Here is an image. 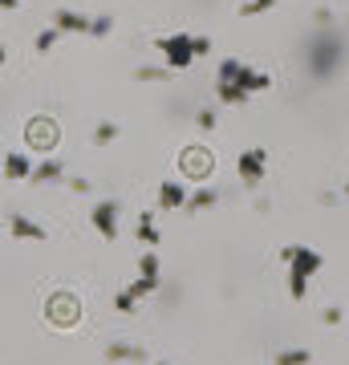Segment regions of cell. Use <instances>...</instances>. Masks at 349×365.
<instances>
[{
  "label": "cell",
  "instance_id": "28",
  "mask_svg": "<svg viewBox=\"0 0 349 365\" xmlns=\"http://www.w3.org/2000/svg\"><path fill=\"white\" fill-rule=\"evenodd\" d=\"M199 126H203V130H216V110H211V106L199 110Z\"/></svg>",
  "mask_w": 349,
  "mask_h": 365
},
{
  "label": "cell",
  "instance_id": "12",
  "mask_svg": "<svg viewBox=\"0 0 349 365\" xmlns=\"http://www.w3.org/2000/svg\"><path fill=\"white\" fill-rule=\"evenodd\" d=\"M183 170H187L191 179H203L207 170H211V155H207V150H183Z\"/></svg>",
  "mask_w": 349,
  "mask_h": 365
},
{
  "label": "cell",
  "instance_id": "20",
  "mask_svg": "<svg viewBox=\"0 0 349 365\" xmlns=\"http://www.w3.org/2000/svg\"><path fill=\"white\" fill-rule=\"evenodd\" d=\"M309 361H313L309 349H280L272 365H309Z\"/></svg>",
  "mask_w": 349,
  "mask_h": 365
},
{
  "label": "cell",
  "instance_id": "3",
  "mask_svg": "<svg viewBox=\"0 0 349 365\" xmlns=\"http://www.w3.org/2000/svg\"><path fill=\"white\" fill-rule=\"evenodd\" d=\"M216 81H232V86H240V90L248 93V98H252V93L272 90V78L264 73V69H252V66H244V61H236V57H228V61L220 66Z\"/></svg>",
  "mask_w": 349,
  "mask_h": 365
},
{
  "label": "cell",
  "instance_id": "29",
  "mask_svg": "<svg viewBox=\"0 0 349 365\" xmlns=\"http://www.w3.org/2000/svg\"><path fill=\"white\" fill-rule=\"evenodd\" d=\"M313 21H317V29H329V25H333V13H329V9H317Z\"/></svg>",
  "mask_w": 349,
  "mask_h": 365
},
{
  "label": "cell",
  "instance_id": "2",
  "mask_svg": "<svg viewBox=\"0 0 349 365\" xmlns=\"http://www.w3.org/2000/svg\"><path fill=\"white\" fill-rule=\"evenodd\" d=\"M341 57H345V41L337 37V33H329V29H321V33L309 41V69H313L317 81L333 78L337 66H341Z\"/></svg>",
  "mask_w": 349,
  "mask_h": 365
},
{
  "label": "cell",
  "instance_id": "11",
  "mask_svg": "<svg viewBox=\"0 0 349 365\" xmlns=\"http://www.w3.org/2000/svg\"><path fill=\"white\" fill-rule=\"evenodd\" d=\"M29 179L37 182H61L65 179V163H57V158H45V163H33V175Z\"/></svg>",
  "mask_w": 349,
  "mask_h": 365
},
{
  "label": "cell",
  "instance_id": "1",
  "mask_svg": "<svg viewBox=\"0 0 349 365\" xmlns=\"http://www.w3.org/2000/svg\"><path fill=\"white\" fill-rule=\"evenodd\" d=\"M280 260L288 264V292H293V300H305L309 297V280L325 268V256L317 248H305V244H288V248H280Z\"/></svg>",
  "mask_w": 349,
  "mask_h": 365
},
{
  "label": "cell",
  "instance_id": "22",
  "mask_svg": "<svg viewBox=\"0 0 349 365\" xmlns=\"http://www.w3.org/2000/svg\"><path fill=\"white\" fill-rule=\"evenodd\" d=\"M268 9H276V0H244L240 16H256V13H268Z\"/></svg>",
  "mask_w": 349,
  "mask_h": 365
},
{
  "label": "cell",
  "instance_id": "18",
  "mask_svg": "<svg viewBox=\"0 0 349 365\" xmlns=\"http://www.w3.org/2000/svg\"><path fill=\"white\" fill-rule=\"evenodd\" d=\"M216 98H220L223 106H244L248 93L240 90V86H232V81H216Z\"/></svg>",
  "mask_w": 349,
  "mask_h": 365
},
{
  "label": "cell",
  "instance_id": "25",
  "mask_svg": "<svg viewBox=\"0 0 349 365\" xmlns=\"http://www.w3.org/2000/svg\"><path fill=\"white\" fill-rule=\"evenodd\" d=\"M114 138H118V126H114V122H102V126H98V130H93V143H98V146L114 143Z\"/></svg>",
  "mask_w": 349,
  "mask_h": 365
},
{
  "label": "cell",
  "instance_id": "23",
  "mask_svg": "<svg viewBox=\"0 0 349 365\" xmlns=\"http://www.w3.org/2000/svg\"><path fill=\"white\" fill-rule=\"evenodd\" d=\"M138 276H163V264H158L155 252H146L143 260H138Z\"/></svg>",
  "mask_w": 349,
  "mask_h": 365
},
{
  "label": "cell",
  "instance_id": "15",
  "mask_svg": "<svg viewBox=\"0 0 349 365\" xmlns=\"http://www.w3.org/2000/svg\"><path fill=\"white\" fill-rule=\"evenodd\" d=\"M183 203H187V191H183L179 182H163V187H158V207L175 211V207H183Z\"/></svg>",
  "mask_w": 349,
  "mask_h": 365
},
{
  "label": "cell",
  "instance_id": "8",
  "mask_svg": "<svg viewBox=\"0 0 349 365\" xmlns=\"http://www.w3.org/2000/svg\"><path fill=\"white\" fill-rule=\"evenodd\" d=\"M9 235H13V240H45V227H41V223H33L29 220V215H9Z\"/></svg>",
  "mask_w": 349,
  "mask_h": 365
},
{
  "label": "cell",
  "instance_id": "5",
  "mask_svg": "<svg viewBox=\"0 0 349 365\" xmlns=\"http://www.w3.org/2000/svg\"><path fill=\"white\" fill-rule=\"evenodd\" d=\"M45 317H49V325H57V329H74L78 317H81L78 297H74V292H53L49 304H45Z\"/></svg>",
  "mask_w": 349,
  "mask_h": 365
},
{
  "label": "cell",
  "instance_id": "34",
  "mask_svg": "<svg viewBox=\"0 0 349 365\" xmlns=\"http://www.w3.org/2000/svg\"><path fill=\"white\" fill-rule=\"evenodd\" d=\"M0 69H4V49H0Z\"/></svg>",
  "mask_w": 349,
  "mask_h": 365
},
{
  "label": "cell",
  "instance_id": "35",
  "mask_svg": "<svg viewBox=\"0 0 349 365\" xmlns=\"http://www.w3.org/2000/svg\"><path fill=\"white\" fill-rule=\"evenodd\" d=\"M345 195H349V182H345Z\"/></svg>",
  "mask_w": 349,
  "mask_h": 365
},
{
  "label": "cell",
  "instance_id": "33",
  "mask_svg": "<svg viewBox=\"0 0 349 365\" xmlns=\"http://www.w3.org/2000/svg\"><path fill=\"white\" fill-rule=\"evenodd\" d=\"M16 4H21V0H0V9H16Z\"/></svg>",
  "mask_w": 349,
  "mask_h": 365
},
{
  "label": "cell",
  "instance_id": "10",
  "mask_svg": "<svg viewBox=\"0 0 349 365\" xmlns=\"http://www.w3.org/2000/svg\"><path fill=\"white\" fill-rule=\"evenodd\" d=\"M25 138H29V146L37 150V146H49L57 134H53V122H49V118H33V122L25 126Z\"/></svg>",
  "mask_w": 349,
  "mask_h": 365
},
{
  "label": "cell",
  "instance_id": "31",
  "mask_svg": "<svg viewBox=\"0 0 349 365\" xmlns=\"http://www.w3.org/2000/svg\"><path fill=\"white\" fill-rule=\"evenodd\" d=\"M211 53V41L207 37H195V57H207Z\"/></svg>",
  "mask_w": 349,
  "mask_h": 365
},
{
  "label": "cell",
  "instance_id": "13",
  "mask_svg": "<svg viewBox=\"0 0 349 365\" xmlns=\"http://www.w3.org/2000/svg\"><path fill=\"white\" fill-rule=\"evenodd\" d=\"M158 288H163V276H134V280L126 284V292L134 300H143V297H155Z\"/></svg>",
  "mask_w": 349,
  "mask_h": 365
},
{
  "label": "cell",
  "instance_id": "27",
  "mask_svg": "<svg viewBox=\"0 0 349 365\" xmlns=\"http://www.w3.org/2000/svg\"><path fill=\"white\" fill-rule=\"evenodd\" d=\"M134 304H138V300L130 297L126 288H122V292H118V297H114V309H118V313H134Z\"/></svg>",
  "mask_w": 349,
  "mask_h": 365
},
{
  "label": "cell",
  "instance_id": "30",
  "mask_svg": "<svg viewBox=\"0 0 349 365\" xmlns=\"http://www.w3.org/2000/svg\"><path fill=\"white\" fill-rule=\"evenodd\" d=\"M341 321H345V313H341V309H325V325H341Z\"/></svg>",
  "mask_w": 349,
  "mask_h": 365
},
{
  "label": "cell",
  "instance_id": "16",
  "mask_svg": "<svg viewBox=\"0 0 349 365\" xmlns=\"http://www.w3.org/2000/svg\"><path fill=\"white\" fill-rule=\"evenodd\" d=\"M4 175H9V179H29V175H33V158L21 155V150L9 155V158H4Z\"/></svg>",
  "mask_w": 349,
  "mask_h": 365
},
{
  "label": "cell",
  "instance_id": "19",
  "mask_svg": "<svg viewBox=\"0 0 349 365\" xmlns=\"http://www.w3.org/2000/svg\"><path fill=\"white\" fill-rule=\"evenodd\" d=\"M134 235L143 240L146 248H158V240H163V232L155 227V220H151V215H143V220H138V227H134Z\"/></svg>",
  "mask_w": 349,
  "mask_h": 365
},
{
  "label": "cell",
  "instance_id": "9",
  "mask_svg": "<svg viewBox=\"0 0 349 365\" xmlns=\"http://www.w3.org/2000/svg\"><path fill=\"white\" fill-rule=\"evenodd\" d=\"M53 29H57V33H86V37H90V16L69 13V9H57V16H53Z\"/></svg>",
  "mask_w": 349,
  "mask_h": 365
},
{
  "label": "cell",
  "instance_id": "24",
  "mask_svg": "<svg viewBox=\"0 0 349 365\" xmlns=\"http://www.w3.org/2000/svg\"><path fill=\"white\" fill-rule=\"evenodd\" d=\"M110 29H114V16H93L90 21V37H110Z\"/></svg>",
  "mask_w": 349,
  "mask_h": 365
},
{
  "label": "cell",
  "instance_id": "4",
  "mask_svg": "<svg viewBox=\"0 0 349 365\" xmlns=\"http://www.w3.org/2000/svg\"><path fill=\"white\" fill-rule=\"evenodd\" d=\"M158 49L167 57V69H187L195 61V37L191 33H167V37H158Z\"/></svg>",
  "mask_w": 349,
  "mask_h": 365
},
{
  "label": "cell",
  "instance_id": "32",
  "mask_svg": "<svg viewBox=\"0 0 349 365\" xmlns=\"http://www.w3.org/2000/svg\"><path fill=\"white\" fill-rule=\"evenodd\" d=\"M69 191H78V195H90V182H86V179H69Z\"/></svg>",
  "mask_w": 349,
  "mask_h": 365
},
{
  "label": "cell",
  "instance_id": "7",
  "mask_svg": "<svg viewBox=\"0 0 349 365\" xmlns=\"http://www.w3.org/2000/svg\"><path fill=\"white\" fill-rule=\"evenodd\" d=\"M118 215H122V207H118L114 199L98 203L93 207V232L102 235V240H118Z\"/></svg>",
  "mask_w": 349,
  "mask_h": 365
},
{
  "label": "cell",
  "instance_id": "6",
  "mask_svg": "<svg viewBox=\"0 0 349 365\" xmlns=\"http://www.w3.org/2000/svg\"><path fill=\"white\" fill-rule=\"evenodd\" d=\"M264 170H268V150L264 146H252V150H244V155L236 158V175H240L244 187H260Z\"/></svg>",
  "mask_w": 349,
  "mask_h": 365
},
{
  "label": "cell",
  "instance_id": "14",
  "mask_svg": "<svg viewBox=\"0 0 349 365\" xmlns=\"http://www.w3.org/2000/svg\"><path fill=\"white\" fill-rule=\"evenodd\" d=\"M216 203H220V191H216V187H199V191L187 195L183 207H187V211H207V207H216Z\"/></svg>",
  "mask_w": 349,
  "mask_h": 365
},
{
  "label": "cell",
  "instance_id": "21",
  "mask_svg": "<svg viewBox=\"0 0 349 365\" xmlns=\"http://www.w3.org/2000/svg\"><path fill=\"white\" fill-rule=\"evenodd\" d=\"M171 69H155V66H138L134 69V81H167Z\"/></svg>",
  "mask_w": 349,
  "mask_h": 365
},
{
  "label": "cell",
  "instance_id": "17",
  "mask_svg": "<svg viewBox=\"0 0 349 365\" xmlns=\"http://www.w3.org/2000/svg\"><path fill=\"white\" fill-rule=\"evenodd\" d=\"M106 361H114V365L143 361V349H138V345H122V341H118V345H110V349H106Z\"/></svg>",
  "mask_w": 349,
  "mask_h": 365
},
{
  "label": "cell",
  "instance_id": "26",
  "mask_svg": "<svg viewBox=\"0 0 349 365\" xmlns=\"http://www.w3.org/2000/svg\"><path fill=\"white\" fill-rule=\"evenodd\" d=\"M57 41H61V33H57V29H45V33L37 37V53H49Z\"/></svg>",
  "mask_w": 349,
  "mask_h": 365
},
{
  "label": "cell",
  "instance_id": "36",
  "mask_svg": "<svg viewBox=\"0 0 349 365\" xmlns=\"http://www.w3.org/2000/svg\"><path fill=\"white\" fill-rule=\"evenodd\" d=\"M158 365H167V361H158Z\"/></svg>",
  "mask_w": 349,
  "mask_h": 365
}]
</instances>
